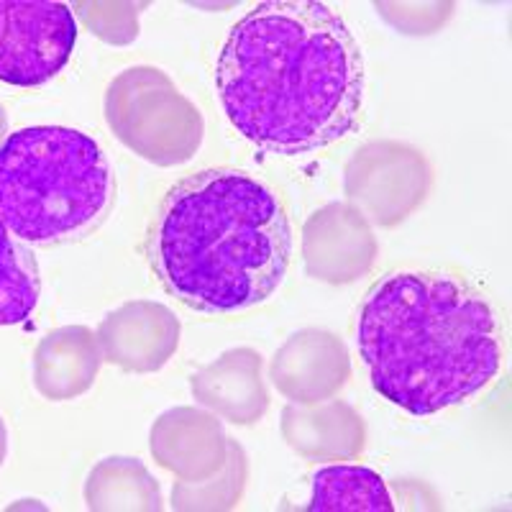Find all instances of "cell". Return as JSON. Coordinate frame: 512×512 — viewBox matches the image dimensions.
Masks as SVG:
<instances>
[{"instance_id":"6da1fadb","label":"cell","mask_w":512,"mask_h":512,"mask_svg":"<svg viewBox=\"0 0 512 512\" xmlns=\"http://www.w3.org/2000/svg\"><path fill=\"white\" fill-rule=\"evenodd\" d=\"M216 93L246 141L300 157L354 134L364 108V57L333 6L269 0L228 31Z\"/></svg>"},{"instance_id":"7a4b0ae2","label":"cell","mask_w":512,"mask_h":512,"mask_svg":"<svg viewBox=\"0 0 512 512\" xmlns=\"http://www.w3.org/2000/svg\"><path fill=\"white\" fill-rule=\"evenodd\" d=\"M356 344L372 387L410 415L472 400L505 364V323L492 297L451 269L384 274L364 295Z\"/></svg>"},{"instance_id":"3957f363","label":"cell","mask_w":512,"mask_h":512,"mask_svg":"<svg viewBox=\"0 0 512 512\" xmlns=\"http://www.w3.org/2000/svg\"><path fill=\"white\" fill-rule=\"evenodd\" d=\"M292 228L280 195L244 169L192 172L162 198L146 259L169 295L208 315L267 303L285 280Z\"/></svg>"},{"instance_id":"277c9868","label":"cell","mask_w":512,"mask_h":512,"mask_svg":"<svg viewBox=\"0 0 512 512\" xmlns=\"http://www.w3.org/2000/svg\"><path fill=\"white\" fill-rule=\"evenodd\" d=\"M116 177L93 136L67 126L21 128L0 144V218L24 244H64L103 223Z\"/></svg>"},{"instance_id":"5b68a950","label":"cell","mask_w":512,"mask_h":512,"mask_svg":"<svg viewBox=\"0 0 512 512\" xmlns=\"http://www.w3.org/2000/svg\"><path fill=\"white\" fill-rule=\"evenodd\" d=\"M77 21L67 3L0 0V82L39 88L67 67Z\"/></svg>"},{"instance_id":"8992f818","label":"cell","mask_w":512,"mask_h":512,"mask_svg":"<svg viewBox=\"0 0 512 512\" xmlns=\"http://www.w3.org/2000/svg\"><path fill=\"white\" fill-rule=\"evenodd\" d=\"M313 512H392L390 489L367 466H326L313 479Z\"/></svg>"},{"instance_id":"52a82bcc","label":"cell","mask_w":512,"mask_h":512,"mask_svg":"<svg viewBox=\"0 0 512 512\" xmlns=\"http://www.w3.org/2000/svg\"><path fill=\"white\" fill-rule=\"evenodd\" d=\"M41 295L36 259L0 218V326L24 323Z\"/></svg>"},{"instance_id":"ba28073f","label":"cell","mask_w":512,"mask_h":512,"mask_svg":"<svg viewBox=\"0 0 512 512\" xmlns=\"http://www.w3.org/2000/svg\"><path fill=\"white\" fill-rule=\"evenodd\" d=\"M3 134H6V111L0 108V139H3Z\"/></svg>"}]
</instances>
